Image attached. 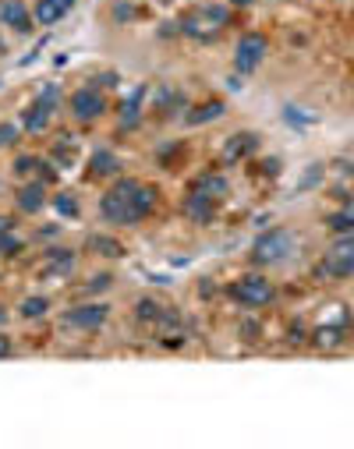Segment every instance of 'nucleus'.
Returning <instances> with one entry per match:
<instances>
[{"label":"nucleus","mask_w":354,"mask_h":449,"mask_svg":"<svg viewBox=\"0 0 354 449\" xmlns=\"http://www.w3.org/2000/svg\"><path fill=\"white\" fill-rule=\"evenodd\" d=\"M153 205H156V191L145 188V184H138V181H131V177H124V181L110 184V191H106L103 202H100V213H103L106 223L131 227V223H138V220L149 216Z\"/></svg>","instance_id":"1"},{"label":"nucleus","mask_w":354,"mask_h":449,"mask_svg":"<svg viewBox=\"0 0 354 449\" xmlns=\"http://www.w3.org/2000/svg\"><path fill=\"white\" fill-rule=\"evenodd\" d=\"M294 255V233L290 230H266L259 241H255V248H252V258L259 262V265H280L283 258H290Z\"/></svg>","instance_id":"2"},{"label":"nucleus","mask_w":354,"mask_h":449,"mask_svg":"<svg viewBox=\"0 0 354 449\" xmlns=\"http://www.w3.org/2000/svg\"><path fill=\"white\" fill-rule=\"evenodd\" d=\"M234 297H238L241 305H248V308H266L273 301V283L266 276H259V273L241 276L238 283H234Z\"/></svg>","instance_id":"3"},{"label":"nucleus","mask_w":354,"mask_h":449,"mask_svg":"<svg viewBox=\"0 0 354 449\" xmlns=\"http://www.w3.org/2000/svg\"><path fill=\"white\" fill-rule=\"evenodd\" d=\"M322 273L326 276H354V230L340 233V241L330 248L326 262H322Z\"/></svg>","instance_id":"4"},{"label":"nucleus","mask_w":354,"mask_h":449,"mask_svg":"<svg viewBox=\"0 0 354 449\" xmlns=\"http://www.w3.org/2000/svg\"><path fill=\"white\" fill-rule=\"evenodd\" d=\"M266 57V36L259 32H245L238 39V50H234V68H238L241 75H252Z\"/></svg>","instance_id":"5"},{"label":"nucleus","mask_w":354,"mask_h":449,"mask_svg":"<svg viewBox=\"0 0 354 449\" xmlns=\"http://www.w3.org/2000/svg\"><path fill=\"white\" fill-rule=\"evenodd\" d=\"M71 113L78 117V121H96V117L106 113V96L100 93L96 85H85V88H78V93L71 96Z\"/></svg>","instance_id":"6"},{"label":"nucleus","mask_w":354,"mask_h":449,"mask_svg":"<svg viewBox=\"0 0 354 449\" xmlns=\"http://www.w3.org/2000/svg\"><path fill=\"white\" fill-rule=\"evenodd\" d=\"M106 315H110L106 305H78V308H71L64 315V322L71 329H82V333H93V329H100L106 322Z\"/></svg>","instance_id":"7"},{"label":"nucleus","mask_w":354,"mask_h":449,"mask_svg":"<svg viewBox=\"0 0 354 449\" xmlns=\"http://www.w3.org/2000/svg\"><path fill=\"white\" fill-rule=\"evenodd\" d=\"M15 202H18V209L21 213H39V209L46 205V184L43 181H28V184H21L18 188V195H15Z\"/></svg>","instance_id":"8"},{"label":"nucleus","mask_w":354,"mask_h":449,"mask_svg":"<svg viewBox=\"0 0 354 449\" xmlns=\"http://www.w3.org/2000/svg\"><path fill=\"white\" fill-rule=\"evenodd\" d=\"M0 21L11 25L15 32H28V28H32V15H28V8L21 0H4V4H0Z\"/></svg>","instance_id":"9"},{"label":"nucleus","mask_w":354,"mask_h":449,"mask_svg":"<svg viewBox=\"0 0 354 449\" xmlns=\"http://www.w3.org/2000/svg\"><path fill=\"white\" fill-rule=\"evenodd\" d=\"M255 149H259V135H252V131L230 135L227 145H223V160H227V163H238V160H245L248 153H255Z\"/></svg>","instance_id":"10"},{"label":"nucleus","mask_w":354,"mask_h":449,"mask_svg":"<svg viewBox=\"0 0 354 449\" xmlns=\"http://www.w3.org/2000/svg\"><path fill=\"white\" fill-rule=\"evenodd\" d=\"M185 213H188L195 223L213 220V213H216V198H213V195H202V191H192L188 202H185Z\"/></svg>","instance_id":"11"},{"label":"nucleus","mask_w":354,"mask_h":449,"mask_svg":"<svg viewBox=\"0 0 354 449\" xmlns=\"http://www.w3.org/2000/svg\"><path fill=\"white\" fill-rule=\"evenodd\" d=\"M117 170H121V160H117L110 149H96V153L88 156V173L93 177H113Z\"/></svg>","instance_id":"12"},{"label":"nucleus","mask_w":354,"mask_h":449,"mask_svg":"<svg viewBox=\"0 0 354 449\" xmlns=\"http://www.w3.org/2000/svg\"><path fill=\"white\" fill-rule=\"evenodd\" d=\"M68 11H71V4H64V0H36V21L39 25H57Z\"/></svg>","instance_id":"13"},{"label":"nucleus","mask_w":354,"mask_h":449,"mask_svg":"<svg viewBox=\"0 0 354 449\" xmlns=\"http://www.w3.org/2000/svg\"><path fill=\"white\" fill-rule=\"evenodd\" d=\"M85 248L93 251V255H103V258H121L124 255V245L113 241V237H106V233H93L85 241Z\"/></svg>","instance_id":"14"},{"label":"nucleus","mask_w":354,"mask_h":449,"mask_svg":"<svg viewBox=\"0 0 354 449\" xmlns=\"http://www.w3.org/2000/svg\"><path fill=\"white\" fill-rule=\"evenodd\" d=\"M223 99H209V103H202V106H195L185 121L192 124V128H198V124H209V121H216V117H223Z\"/></svg>","instance_id":"15"},{"label":"nucleus","mask_w":354,"mask_h":449,"mask_svg":"<svg viewBox=\"0 0 354 449\" xmlns=\"http://www.w3.org/2000/svg\"><path fill=\"white\" fill-rule=\"evenodd\" d=\"M71 269H75V251H71V248H53V251H50L46 276H68Z\"/></svg>","instance_id":"16"},{"label":"nucleus","mask_w":354,"mask_h":449,"mask_svg":"<svg viewBox=\"0 0 354 449\" xmlns=\"http://www.w3.org/2000/svg\"><path fill=\"white\" fill-rule=\"evenodd\" d=\"M46 124H50V110L36 99L32 106L25 110V117H21V128H25V131H43Z\"/></svg>","instance_id":"17"},{"label":"nucleus","mask_w":354,"mask_h":449,"mask_svg":"<svg viewBox=\"0 0 354 449\" xmlns=\"http://www.w3.org/2000/svg\"><path fill=\"white\" fill-rule=\"evenodd\" d=\"M326 227H330L333 233H351V230H354V205H347V209H340V213H333V216L326 220Z\"/></svg>","instance_id":"18"},{"label":"nucleus","mask_w":354,"mask_h":449,"mask_svg":"<svg viewBox=\"0 0 354 449\" xmlns=\"http://www.w3.org/2000/svg\"><path fill=\"white\" fill-rule=\"evenodd\" d=\"M195 191H202V195H213V198H220V195L227 191V181H223V177H216V173H205V177H198V184H195Z\"/></svg>","instance_id":"19"},{"label":"nucleus","mask_w":354,"mask_h":449,"mask_svg":"<svg viewBox=\"0 0 354 449\" xmlns=\"http://www.w3.org/2000/svg\"><path fill=\"white\" fill-rule=\"evenodd\" d=\"M18 312H21V318H39V315L50 312V301H46V297H25Z\"/></svg>","instance_id":"20"},{"label":"nucleus","mask_w":354,"mask_h":449,"mask_svg":"<svg viewBox=\"0 0 354 449\" xmlns=\"http://www.w3.org/2000/svg\"><path fill=\"white\" fill-rule=\"evenodd\" d=\"M53 209H57L61 216H68V220H78V213H82L78 202H75V195H68V191H61V195L53 198Z\"/></svg>","instance_id":"21"},{"label":"nucleus","mask_w":354,"mask_h":449,"mask_svg":"<svg viewBox=\"0 0 354 449\" xmlns=\"http://www.w3.org/2000/svg\"><path fill=\"white\" fill-rule=\"evenodd\" d=\"M135 312H138V318H142V322H160V318L167 315V312H163V308H160L156 301H149V297H142Z\"/></svg>","instance_id":"22"},{"label":"nucleus","mask_w":354,"mask_h":449,"mask_svg":"<svg viewBox=\"0 0 354 449\" xmlns=\"http://www.w3.org/2000/svg\"><path fill=\"white\" fill-rule=\"evenodd\" d=\"M142 96H145V88H135V93L124 99V124H128V128L138 121V106H142Z\"/></svg>","instance_id":"23"},{"label":"nucleus","mask_w":354,"mask_h":449,"mask_svg":"<svg viewBox=\"0 0 354 449\" xmlns=\"http://www.w3.org/2000/svg\"><path fill=\"white\" fill-rule=\"evenodd\" d=\"M198 15H202L205 25H209V21H213V25H227V18H230V11H227V8H216V4H205Z\"/></svg>","instance_id":"24"},{"label":"nucleus","mask_w":354,"mask_h":449,"mask_svg":"<svg viewBox=\"0 0 354 449\" xmlns=\"http://www.w3.org/2000/svg\"><path fill=\"white\" fill-rule=\"evenodd\" d=\"M21 251V237L15 230H4L0 233V255H18Z\"/></svg>","instance_id":"25"},{"label":"nucleus","mask_w":354,"mask_h":449,"mask_svg":"<svg viewBox=\"0 0 354 449\" xmlns=\"http://www.w3.org/2000/svg\"><path fill=\"white\" fill-rule=\"evenodd\" d=\"M36 99H39L46 110H53L57 103H61V88H57V85H46V88H43V93H39Z\"/></svg>","instance_id":"26"},{"label":"nucleus","mask_w":354,"mask_h":449,"mask_svg":"<svg viewBox=\"0 0 354 449\" xmlns=\"http://www.w3.org/2000/svg\"><path fill=\"white\" fill-rule=\"evenodd\" d=\"M113 18H117V21H131V18H135L131 0H117V4H113Z\"/></svg>","instance_id":"27"},{"label":"nucleus","mask_w":354,"mask_h":449,"mask_svg":"<svg viewBox=\"0 0 354 449\" xmlns=\"http://www.w3.org/2000/svg\"><path fill=\"white\" fill-rule=\"evenodd\" d=\"M39 163L43 160H36V156H18L15 160V173H32V170H39Z\"/></svg>","instance_id":"28"},{"label":"nucleus","mask_w":354,"mask_h":449,"mask_svg":"<svg viewBox=\"0 0 354 449\" xmlns=\"http://www.w3.org/2000/svg\"><path fill=\"white\" fill-rule=\"evenodd\" d=\"M337 340H340L337 329H319L315 333V343H322V347H337Z\"/></svg>","instance_id":"29"},{"label":"nucleus","mask_w":354,"mask_h":449,"mask_svg":"<svg viewBox=\"0 0 354 449\" xmlns=\"http://www.w3.org/2000/svg\"><path fill=\"white\" fill-rule=\"evenodd\" d=\"M18 142V124H0V145H15Z\"/></svg>","instance_id":"30"},{"label":"nucleus","mask_w":354,"mask_h":449,"mask_svg":"<svg viewBox=\"0 0 354 449\" xmlns=\"http://www.w3.org/2000/svg\"><path fill=\"white\" fill-rule=\"evenodd\" d=\"M110 280H113L110 273H100L96 280H88V287H85V290H88V294H100V290H106V287H110Z\"/></svg>","instance_id":"31"},{"label":"nucleus","mask_w":354,"mask_h":449,"mask_svg":"<svg viewBox=\"0 0 354 449\" xmlns=\"http://www.w3.org/2000/svg\"><path fill=\"white\" fill-rule=\"evenodd\" d=\"M283 117H287V124H290V121H294V124H312V121H315V117H305V113H298L294 106H287Z\"/></svg>","instance_id":"32"},{"label":"nucleus","mask_w":354,"mask_h":449,"mask_svg":"<svg viewBox=\"0 0 354 449\" xmlns=\"http://www.w3.org/2000/svg\"><path fill=\"white\" fill-rule=\"evenodd\" d=\"M262 166H266V173H270V177H277V173H280V160H266Z\"/></svg>","instance_id":"33"},{"label":"nucleus","mask_w":354,"mask_h":449,"mask_svg":"<svg viewBox=\"0 0 354 449\" xmlns=\"http://www.w3.org/2000/svg\"><path fill=\"white\" fill-rule=\"evenodd\" d=\"M8 354H11V336L0 333V357H8Z\"/></svg>","instance_id":"34"},{"label":"nucleus","mask_w":354,"mask_h":449,"mask_svg":"<svg viewBox=\"0 0 354 449\" xmlns=\"http://www.w3.org/2000/svg\"><path fill=\"white\" fill-rule=\"evenodd\" d=\"M4 230H15V220H8V216H0V233Z\"/></svg>","instance_id":"35"},{"label":"nucleus","mask_w":354,"mask_h":449,"mask_svg":"<svg viewBox=\"0 0 354 449\" xmlns=\"http://www.w3.org/2000/svg\"><path fill=\"white\" fill-rule=\"evenodd\" d=\"M230 4H234V8H248V4H252V0H230Z\"/></svg>","instance_id":"36"},{"label":"nucleus","mask_w":354,"mask_h":449,"mask_svg":"<svg viewBox=\"0 0 354 449\" xmlns=\"http://www.w3.org/2000/svg\"><path fill=\"white\" fill-rule=\"evenodd\" d=\"M4 318H8V312H4V308H0V322H4Z\"/></svg>","instance_id":"37"},{"label":"nucleus","mask_w":354,"mask_h":449,"mask_svg":"<svg viewBox=\"0 0 354 449\" xmlns=\"http://www.w3.org/2000/svg\"><path fill=\"white\" fill-rule=\"evenodd\" d=\"M64 4H75V0H64Z\"/></svg>","instance_id":"38"}]
</instances>
